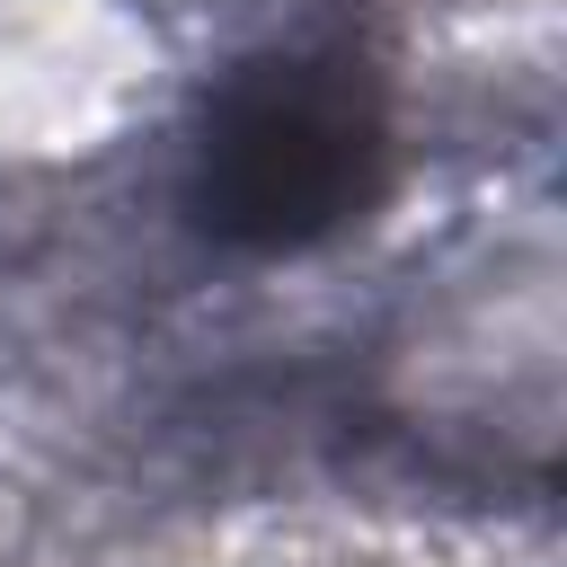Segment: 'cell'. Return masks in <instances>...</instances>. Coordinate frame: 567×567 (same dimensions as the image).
Returning <instances> with one entry per match:
<instances>
[{
    "label": "cell",
    "instance_id": "1",
    "mask_svg": "<svg viewBox=\"0 0 567 567\" xmlns=\"http://www.w3.org/2000/svg\"><path fill=\"white\" fill-rule=\"evenodd\" d=\"M381 71L354 44H284L213 80L195 142V213L221 248H319L381 195Z\"/></svg>",
    "mask_w": 567,
    "mask_h": 567
}]
</instances>
